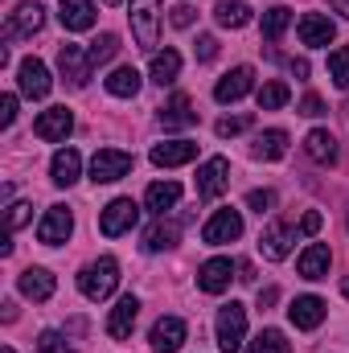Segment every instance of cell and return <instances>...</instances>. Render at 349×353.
<instances>
[{"instance_id":"4316f807","label":"cell","mask_w":349,"mask_h":353,"mask_svg":"<svg viewBox=\"0 0 349 353\" xmlns=\"http://www.w3.org/2000/svg\"><path fill=\"white\" fill-rule=\"evenodd\" d=\"M177 201H181V185H177V181H152L148 193H144V205H148L157 218H165L169 210H177Z\"/></svg>"},{"instance_id":"f907efd6","label":"cell","mask_w":349,"mask_h":353,"mask_svg":"<svg viewBox=\"0 0 349 353\" xmlns=\"http://www.w3.org/2000/svg\"><path fill=\"white\" fill-rule=\"evenodd\" d=\"M341 292H346V300H349V275H346V279H341Z\"/></svg>"},{"instance_id":"f546056e","label":"cell","mask_w":349,"mask_h":353,"mask_svg":"<svg viewBox=\"0 0 349 353\" xmlns=\"http://www.w3.org/2000/svg\"><path fill=\"white\" fill-rule=\"evenodd\" d=\"M140 70L136 66H119V70H111L107 79H103V87H107V94H115V99H136L140 94Z\"/></svg>"},{"instance_id":"3957f363","label":"cell","mask_w":349,"mask_h":353,"mask_svg":"<svg viewBox=\"0 0 349 353\" xmlns=\"http://www.w3.org/2000/svg\"><path fill=\"white\" fill-rule=\"evenodd\" d=\"M132 37L140 50H157V37H161V0H132Z\"/></svg>"},{"instance_id":"52a82bcc","label":"cell","mask_w":349,"mask_h":353,"mask_svg":"<svg viewBox=\"0 0 349 353\" xmlns=\"http://www.w3.org/2000/svg\"><path fill=\"white\" fill-rule=\"evenodd\" d=\"M58 70H62L66 87H74V90H83L90 83V74H94L90 54L83 46H62V50H58Z\"/></svg>"},{"instance_id":"d6a6232c","label":"cell","mask_w":349,"mask_h":353,"mask_svg":"<svg viewBox=\"0 0 349 353\" xmlns=\"http://www.w3.org/2000/svg\"><path fill=\"white\" fill-rule=\"evenodd\" d=\"M255 99H259V111H279V107L292 99V90H288V83L271 79V83H263V87L255 90Z\"/></svg>"},{"instance_id":"8d00e7d4","label":"cell","mask_w":349,"mask_h":353,"mask_svg":"<svg viewBox=\"0 0 349 353\" xmlns=\"http://www.w3.org/2000/svg\"><path fill=\"white\" fill-rule=\"evenodd\" d=\"M87 54H90V66H103V62H111V58L119 54V37H115V33H103L99 41H90Z\"/></svg>"},{"instance_id":"bcb514c9","label":"cell","mask_w":349,"mask_h":353,"mask_svg":"<svg viewBox=\"0 0 349 353\" xmlns=\"http://www.w3.org/2000/svg\"><path fill=\"white\" fill-rule=\"evenodd\" d=\"M300 115H325V103H321L317 94H304V99H300Z\"/></svg>"},{"instance_id":"7c38bea8","label":"cell","mask_w":349,"mask_h":353,"mask_svg":"<svg viewBox=\"0 0 349 353\" xmlns=\"http://www.w3.org/2000/svg\"><path fill=\"white\" fill-rule=\"evenodd\" d=\"M296 234H300L296 226H288V222H271V226L259 234V255H263V259H271V263L288 259V251H292Z\"/></svg>"},{"instance_id":"44dd1931","label":"cell","mask_w":349,"mask_h":353,"mask_svg":"<svg viewBox=\"0 0 349 353\" xmlns=\"http://www.w3.org/2000/svg\"><path fill=\"white\" fill-rule=\"evenodd\" d=\"M325 300L321 296H296L292 304H288V321L296 325V329H317L321 321H325Z\"/></svg>"},{"instance_id":"b9f144b4","label":"cell","mask_w":349,"mask_h":353,"mask_svg":"<svg viewBox=\"0 0 349 353\" xmlns=\"http://www.w3.org/2000/svg\"><path fill=\"white\" fill-rule=\"evenodd\" d=\"M193 54H197V62H214V58H218V41H214V37L206 33V37H197Z\"/></svg>"},{"instance_id":"277c9868","label":"cell","mask_w":349,"mask_h":353,"mask_svg":"<svg viewBox=\"0 0 349 353\" xmlns=\"http://www.w3.org/2000/svg\"><path fill=\"white\" fill-rule=\"evenodd\" d=\"M132 152H123V148H99L94 157H90V181L94 185H111V181H123V176L132 173Z\"/></svg>"},{"instance_id":"4fadbf2b","label":"cell","mask_w":349,"mask_h":353,"mask_svg":"<svg viewBox=\"0 0 349 353\" xmlns=\"http://www.w3.org/2000/svg\"><path fill=\"white\" fill-rule=\"evenodd\" d=\"M296 33H300V46L321 50V46H333L337 25H333L325 12H304V17H300V25H296Z\"/></svg>"},{"instance_id":"4dcf8cb0","label":"cell","mask_w":349,"mask_h":353,"mask_svg":"<svg viewBox=\"0 0 349 353\" xmlns=\"http://www.w3.org/2000/svg\"><path fill=\"white\" fill-rule=\"evenodd\" d=\"M177 74H181V54L177 50H165V54H152V66H148V79L157 87H173Z\"/></svg>"},{"instance_id":"f6af8a7d","label":"cell","mask_w":349,"mask_h":353,"mask_svg":"<svg viewBox=\"0 0 349 353\" xmlns=\"http://www.w3.org/2000/svg\"><path fill=\"white\" fill-rule=\"evenodd\" d=\"M193 17H197V12H193L189 4H177V8H173V17H169V21H173L177 29H189V25H193Z\"/></svg>"},{"instance_id":"7dc6e473","label":"cell","mask_w":349,"mask_h":353,"mask_svg":"<svg viewBox=\"0 0 349 353\" xmlns=\"http://www.w3.org/2000/svg\"><path fill=\"white\" fill-rule=\"evenodd\" d=\"M292 74H296V79H308V62H304V58H300V62H292Z\"/></svg>"},{"instance_id":"db71d44e","label":"cell","mask_w":349,"mask_h":353,"mask_svg":"<svg viewBox=\"0 0 349 353\" xmlns=\"http://www.w3.org/2000/svg\"><path fill=\"white\" fill-rule=\"evenodd\" d=\"M346 226H349V218H346Z\"/></svg>"},{"instance_id":"f35d334b","label":"cell","mask_w":349,"mask_h":353,"mask_svg":"<svg viewBox=\"0 0 349 353\" xmlns=\"http://www.w3.org/2000/svg\"><path fill=\"white\" fill-rule=\"evenodd\" d=\"M37 353H74V345H66V337L58 329H46L37 337Z\"/></svg>"},{"instance_id":"7bdbcfd3","label":"cell","mask_w":349,"mask_h":353,"mask_svg":"<svg viewBox=\"0 0 349 353\" xmlns=\"http://www.w3.org/2000/svg\"><path fill=\"white\" fill-rule=\"evenodd\" d=\"M12 119H17V94H4L0 99V128H12Z\"/></svg>"},{"instance_id":"e575fe53","label":"cell","mask_w":349,"mask_h":353,"mask_svg":"<svg viewBox=\"0 0 349 353\" xmlns=\"http://www.w3.org/2000/svg\"><path fill=\"white\" fill-rule=\"evenodd\" d=\"M247 353H292V345H288V337L279 329H263L259 337L247 345Z\"/></svg>"},{"instance_id":"d6986e66","label":"cell","mask_w":349,"mask_h":353,"mask_svg":"<svg viewBox=\"0 0 349 353\" xmlns=\"http://www.w3.org/2000/svg\"><path fill=\"white\" fill-rule=\"evenodd\" d=\"M79 176H83V157H79V148H58L54 161H50V181H54L58 189H70Z\"/></svg>"},{"instance_id":"c3c4849f","label":"cell","mask_w":349,"mask_h":353,"mask_svg":"<svg viewBox=\"0 0 349 353\" xmlns=\"http://www.w3.org/2000/svg\"><path fill=\"white\" fill-rule=\"evenodd\" d=\"M271 300H275V288H267V292H259V308H267Z\"/></svg>"},{"instance_id":"30bf717a","label":"cell","mask_w":349,"mask_h":353,"mask_svg":"<svg viewBox=\"0 0 349 353\" xmlns=\"http://www.w3.org/2000/svg\"><path fill=\"white\" fill-rule=\"evenodd\" d=\"M230 189V161L226 157H210L201 169H197V197H222Z\"/></svg>"},{"instance_id":"83f0119b","label":"cell","mask_w":349,"mask_h":353,"mask_svg":"<svg viewBox=\"0 0 349 353\" xmlns=\"http://www.w3.org/2000/svg\"><path fill=\"white\" fill-rule=\"evenodd\" d=\"M329 263H333L329 247H325V243H312V247H304V251H300L296 271H300L304 279H325V275H329Z\"/></svg>"},{"instance_id":"816d5d0a","label":"cell","mask_w":349,"mask_h":353,"mask_svg":"<svg viewBox=\"0 0 349 353\" xmlns=\"http://www.w3.org/2000/svg\"><path fill=\"white\" fill-rule=\"evenodd\" d=\"M103 4H123V0H103Z\"/></svg>"},{"instance_id":"9c48e42d","label":"cell","mask_w":349,"mask_h":353,"mask_svg":"<svg viewBox=\"0 0 349 353\" xmlns=\"http://www.w3.org/2000/svg\"><path fill=\"white\" fill-rule=\"evenodd\" d=\"M17 87H21L25 99H46L50 87H54V79H50V70H46L41 58H21V66H17Z\"/></svg>"},{"instance_id":"836d02e7","label":"cell","mask_w":349,"mask_h":353,"mask_svg":"<svg viewBox=\"0 0 349 353\" xmlns=\"http://www.w3.org/2000/svg\"><path fill=\"white\" fill-rule=\"evenodd\" d=\"M288 25H292V8L275 4V8H267V12H263V37H267V41H279Z\"/></svg>"},{"instance_id":"9a60e30c","label":"cell","mask_w":349,"mask_h":353,"mask_svg":"<svg viewBox=\"0 0 349 353\" xmlns=\"http://www.w3.org/2000/svg\"><path fill=\"white\" fill-rule=\"evenodd\" d=\"M181 230H185V214H177V218H157V226H148V234H144V251H148V255H161V251L177 247Z\"/></svg>"},{"instance_id":"ac0fdd59","label":"cell","mask_w":349,"mask_h":353,"mask_svg":"<svg viewBox=\"0 0 349 353\" xmlns=\"http://www.w3.org/2000/svg\"><path fill=\"white\" fill-rule=\"evenodd\" d=\"M54 288H58V279H54L46 267H25V271H21V279H17V292H21V296H29L33 304L50 300V296H54Z\"/></svg>"},{"instance_id":"60d3db41","label":"cell","mask_w":349,"mask_h":353,"mask_svg":"<svg viewBox=\"0 0 349 353\" xmlns=\"http://www.w3.org/2000/svg\"><path fill=\"white\" fill-rule=\"evenodd\" d=\"M29 214H33V205H29V201H17V205H8V230H21V226L29 222Z\"/></svg>"},{"instance_id":"7402d4cb","label":"cell","mask_w":349,"mask_h":353,"mask_svg":"<svg viewBox=\"0 0 349 353\" xmlns=\"http://www.w3.org/2000/svg\"><path fill=\"white\" fill-rule=\"evenodd\" d=\"M136 316H140V300H136V296H123V300L111 308V316H107V333H111L115 341H128L132 329H136Z\"/></svg>"},{"instance_id":"d590c367","label":"cell","mask_w":349,"mask_h":353,"mask_svg":"<svg viewBox=\"0 0 349 353\" xmlns=\"http://www.w3.org/2000/svg\"><path fill=\"white\" fill-rule=\"evenodd\" d=\"M329 79L341 90H349V46H337V50L329 54Z\"/></svg>"},{"instance_id":"ba28073f","label":"cell","mask_w":349,"mask_h":353,"mask_svg":"<svg viewBox=\"0 0 349 353\" xmlns=\"http://www.w3.org/2000/svg\"><path fill=\"white\" fill-rule=\"evenodd\" d=\"M70 234H74V214H70L66 205H50L46 218L37 222V239H41L46 247H62Z\"/></svg>"},{"instance_id":"f5cc1de1","label":"cell","mask_w":349,"mask_h":353,"mask_svg":"<svg viewBox=\"0 0 349 353\" xmlns=\"http://www.w3.org/2000/svg\"><path fill=\"white\" fill-rule=\"evenodd\" d=\"M4 353H17V350H12V345H4Z\"/></svg>"},{"instance_id":"74e56055","label":"cell","mask_w":349,"mask_h":353,"mask_svg":"<svg viewBox=\"0 0 349 353\" xmlns=\"http://www.w3.org/2000/svg\"><path fill=\"white\" fill-rule=\"evenodd\" d=\"M251 128V115H222L218 123H214V132L222 136V140H230V136H239V132H247Z\"/></svg>"},{"instance_id":"ee69618b","label":"cell","mask_w":349,"mask_h":353,"mask_svg":"<svg viewBox=\"0 0 349 353\" xmlns=\"http://www.w3.org/2000/svg\"><path fill=\"white\" fill-rule=\"evenodd\" d=\"M321 222H325V218H321V214H317V210H308V214H304V218H300V226H296V230H300V234H308V239H312V234H317V230H321Z\"/></svg>"},{"instance_id":"5b68a950","label":"cell","mask_w":349,"mask_h":353,"mask_svg":"<svg viewBox=\"0 0 349 353\" xmlns=\"http://www.w3.org/2000/svg\"><path fill=\"white\" fill-rule=\"evenodd\" d=\"M140 222V205L132 201V197H115L103 214H99V230L107 234V239H119V234H128L132 226Z\"/></svg>"},{"instance_id":"8992f818","label":"cell","mask_w":349,"mask_h":353,"mask_svg":"<svg viewBox=\"0 0 349 353\" xmlns=\"http://www.w3.org/2000/svg\"><path fill=\"white\" fill-rule=\"evenodd\" d=\"M41 25H46V8H41L37 0H25V4H17V8L8 12V21H4V37H8V41H17V37H33V33H41Z\"/></svg>"},{"instance_id":"ab89813d","label":"cell","mask_w":349,"mask_h":353,"mask_svg":"<svg viewBox=\"0 0 349 353\" xmlns=\"http://www.w3.org/2000/svg\"><path fill=\"white\" fill-rule=\"evenodd\" d=\"M247 210L271 214V210H275V189H251V193H247Z\"/></svg>"},{"instance_id":"7a4b0ae2","label":"cell","mask_w":349,"mask_h":353,"mask_svg":"<svg viewBox=\"0 0 349 353\" xmlns=\"http://www.w3.org/2000/svg\"><path fill=\"white\" fill-rule=\"evenodd\" d=\"M214 329H218V350L222 353H243V341H247V308L235 304V300L222 304Z\"/></svg>"},{"instance_id":"8fae6325","label":"cell","mask_w":349,"mask_h":353,"mask_svg":"<svg viewBox=\"0 0 349 353\" xmlns=\"http://www.w3.org/2000/svg\"><path fill=\"white\" fill-rule=\"evenodd\" d=\"M201 239H206L210 247H226V243L243 239V214H239V210H218V214L206 222Z\"/></svg>"},{"instance_id":"cb8c5ba5","label":"cell","mask_w":349,"mask_h":353,"mask_svg":"<svg viewBox=\"0 0 349 353\" xmlns=\"http://www.w3.org/2000/svg\"><path fill=\"white\" fill-rule=\"evenodd\" d=\"M94 12H99L94 0H58V17L70 33H87L94 25Z\"/></svg>"},{"instance_id":"5bb4252c","label":"cell","mask_w":349,"mask_h":353,"mask_svg":"<svg viewBox=\"0 0 349 353\" xmlns=\"http://www.w3.org/2000/svg\"><path fill=\"white\" fill-rule=\"evenodd\" d=\"M70 132H74V115H70L66 107H50V111H41V115L33 119V136H37V140H50V144L66 140Z\"/></svg>"},{"instance_id":"484cf974","label":"cell","mask_w":349,"mask_h":353,"mask_svg":"<svg viewBox=\"0 0 349 353\" xmlns=\"http://www.w3.org/2000/svg\"><path fill=\"white\" fill-rule=\"evenodd\" d=\"M304 152H308L317 165H337V157H341L337 136H333V132H325V128H312V132L304 136Z\"/></svg>"},{"instance_id":"2e32d148","label":"cell","mask_w":349,"mask_h":353,"mask_svg":"<svg viewBox=\"0 0 349 353\" xmlns=\"http://www.w3.org/2000/svg\"><path fill=\"white\" fill-rule=\"evenodd\" d=\"M185 321L181 316H161L157 325H152V333H148V345L157 353H177L181 345H185Z\"/></svg>"},{"instance_id":"603a6c76","label":"cell","mask_w":349,"mask_h":353,"mask_svg":"<svg viewBox=\"0 0 349 353\" xmlns=\"http://www.w3.org/2000/svg\"><path fill=\"white\" fill-rule=\"evenodd\" d=\"M197 157V144L193 140H165L152 148V165L157 169H177V165H189Z\"/></svg>"},{"instance_id":"ffe728a7","label":"cell","mask_w":349,"mask_h":353,"mask_svg":"<svg viewBox=\"0 0 349 353\" xmlns=\"http://www.w3.org/2000/svg\"><path fill=\"white\" fill-rule=\"evenodd\" d=\"M251 87H255V70H251V66H235L226 79H218L214 99H218V103H239L243 94H251Z\"/></svg>"},{"instance_id":"f1b7e54d","label":"cell","mask_w":349,"mask_h":353,"mask_svg":"<svg viewBox=\"0 0 349 353\" xmlns=\"http://www.w3.org/2000/svg\"><path fill=\"white\" fill-rule=\"evenodd\" d=\"M288 152V132L283 128H267L255 136V144H251V157L255 161H279Z\"/></svg>"},{"instance_id":"1f68e13d","label":"cell","mask_w":349,"mask_h":353,"mask_svg":"<svg viewBox=\"0 0 349 353\" xmlns=\"http://www.w3.org/2000/svg\"><path fill=\"white\" fill-rule=\"evenodd\" d=\"M214 21L222 29H243V25H251V8L243 0H218L214 4Z\"/></svg>"},{"instance_id":"681fc988","label":"cell","mask_w":349,"mask_h":353,"mask_svg":"<svg viewBox=\"0 0 349 353\" xmlns=\"http://www.w3.org/2000/svg\"><path fill=\"white\" fill-rule=\"evenodd\" d=\"M329 4H333V8H337L341 17H349V0H329Z\"/></svg>"},{"instance_id":"6da1fadb","label":"cell","mask_w":349,"mask_h":353,"mask_svg":"<svg viewBox=\"0 0 349 353\" xmlns=\"http://www.w3.org/2000/svg\"><path fill=\"white\" fill-rule=\"evenodd\" d=\"M115 288H119V263L111 255H99L94 263H87L79 271V292L87 300H107Z\"/></svg>"},{"instance_id":"d4e9b609","label":"cell","mask_w":349,"mask_h":353,"mask_svg":"<svg viewBox=\"0 0 349 353\" xmlns=\"http://www.w3.org/2000/svg\"><path fill=\"white\" fill-rule=\"evenodd\" d=\"M197 123V111L189 103V94H173L165 107H161V128L165 132H181V128H193Z\"/></svg>"},{"instance_id":"e0dca14e","label":"cell","mask_w":349,"mask_h":353,"mask_svg":"<svg viewBox=\"0 0 349 353\" xmlns=\"http://www.w3.org/2000/svg\"><path fill=\"white\" fill-rule=\"evenodd\" d=\"M230 279H235V263L230 259H206V263L197 267V288L201 292H210V296H222L226 288H230Z\"/></svg>"}]
</instances>
